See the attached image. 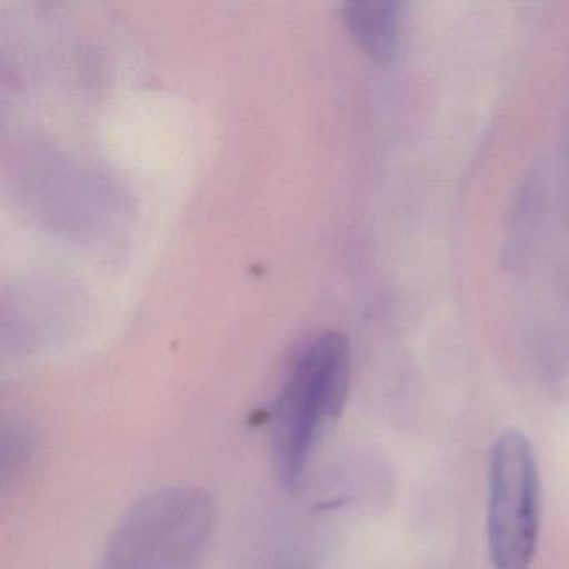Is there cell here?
Here are the masks:
<instances>
[{"mask_svg":"<svg viewBox=\"0 0 569 569\" xmlns=\"http://www.w3.org/2000/svg\"><path fill=\"white\" fill-rule=\"evenodd\" d=\"M351 382V346L341 332L306 342L289 366L272 409V459L284 488L305 478L326 429L338 421Z\"/></svg>","mask_w":569,"mask_h":569,"instance_id":"1","label":"cell"},{"mask_svg":"<svg viewBox=\"0 0 569 569\" xmlns=\"http://www.w3.org/2000/svg\"><path fill=\"white\" fill-rule=\"evenodd\" d=\"M214 526L211 496L176 486L149 492L122 516L98 569H196Z\"/></svg>","mask_w":569,"mask_h":569,"instance_id":"2","label":"cell"},{"mask_svg":"<svg viewBox=\"0 0 569 569\" xmlns=\"http://www.w3.org/2000/svg\"><path fill=\"white\" fill-rule=\"evenodd\" d=\"M488 548L495 569H529L541 528V478L531 442L511 429L489 452Z\"/></svg>","mask_w":569,"mask_h":569,"instance_id":"3","label":"cell"},{"mask_svg":"<svg viewBox=\"0 0 569 569\" xmlns=\"http://www.w3.org/2000/svg\"><path fill=\"white\" fill-rule=\"evenodd\" d=\"M346 24L352 38L378 61L396 54L401 24V6L396 2H352L345 6Z\"/></svg>","mask_w":569,"mask_h":569,"instance_id":"4","label":"cell"}]
</instances>
